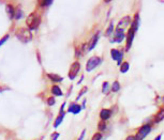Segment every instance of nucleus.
Returning <instances> with one entry per match:
<instances>
[{"label":"nucleus","mask_w":164,"mask_h":140,"mask_svg":"<svg viewBox=\"0 0 164 140\" xmlns=\"http://www.w3.org/2000/svg\"><path fill=\"white\" fill-rule=\"evenodd\" d=\"M26 24L30 31H31V30H37L39 28V26H40V24H41V16H40V14H38L37 12L31 13V14L27 17Z\"/></svg>","instance_id":"nucleus-1"},{"label":"nucleus","mask_w":164,"mask_h":140,"mask_svg":"<svg viewBox=\"0 0 164 140\" xmlns=\"http://www.w3.org/2000/svg\"><path fill=\"white\" fill-rule=\"evenodd\" d=\"M15 35H16V38L19 40L21 42L23 43H28L32 40V33L30 31L29 29H27V28H18L16 31H15Z\"/></svg>","instance_id":"nucleus-2"},{"label":"nucleus","mask_w":164,"mask_h":140,"mask_svg":"<svg viewBox=\"0 0 164 140\" xmlns=\"http://www.w3.org/2000/svg\"><path fill=\"white\" fill-rule=\"evenodd\" d=\"M101 63H102V58H100L98 56H94V57L88 59L87 63H86V71L87 72H91L94 69H97Z\"/></svg>","instance_id":"nucleus-3"},{"label":"nucleus","mask_w":164,"mask_h":140,"mask_svg":"<svg viewBox=\"0 0 164 140\" xmlns=\"http://www.w3.org/2000/svg\"><path fill=\"white\" fill-rule=\"evenodd\" d=\"M150 131H151V125H149V124H144V125H142L138 129L135 137H136L137 140H144L148 136V134H149Z\"/></svg>","instance_id":"nucleus-4"},{"label":"nucleus","mask_w":164,"mask_h":140,"mask_svg":"<svg viewBox=\"0 0 164 140\" xmlns=\"http://www.w3.org/2000/svg\"><path fill=\"white\" fill-rule=\"evenodd\" d=\"M136 31H137V30L135 29L133 26H130V28L128 29V32H127V42H126V50L127 51L131 48L132 44H133V41H134Z\"/></svg>","instance_id":"nucleus-5"},{"label":"nucleus","mask_w":164,"mask_h":140,"mask_svg":"<svg viewBox=\"0 0 164 140\" xmlns=\"http://www.w3.org/2000/svg\"><path fill=\"white\" fill-rule=\"evenodd\" d=\"M111 57L114 61L117 62V65L121 66V64H122V59H123V51H121L120 49L113 48L111 50Z\"/></svg>","instance_id":"nucleus-6"},{"label":"nucleus","mask_w":164,"mask_h":140,"mask_svg":"<svg viewBox=\"0 0 164 140\" xmlns=\"http://www.w3.org/2000/svg\"><path fill=\"white\" fill-rule=\"evenodd\" d=\"M79 70H81V64H79V62H77V61L73 62V63L71 64V66H70L69 73H68V76H69V78H70L71 80H73V79H75L76 75L78 74Z\"/></svg>","instance_id":"nucleus-7"},{"label":"nucleus","mask_w":164,"mask_h":140,"mask_svg":"<svg viewBox=\"0 0 164 140\" xmlns=\"http://www.w3.org/2000/svg\"><path fill=\"white\" fill-rule=\"evenodd\" d=\"M126 38V33H124V30H121V29H117L114 31L113 33V39H111V43H121V42L124 40Z\"/></svg>","instance_id":"nucleus-8"},{"label":"nucleus","mask_w":164,"mask_h":140,"mask_svg":"<svg viewBox=\"0 0 164 140\" xmlns=\"http://www.w3.org/2000/svg\"><path fill=\"white\" fill-rule=\"evenodd\" d=\"M65 103H63L61 105V107H60V111H59L58 117L56 118L55 122H54V129H57V127L62 123V121H63V118H65Z\"/></svg>","instance_id":"nucleus-9"},{"label":"nucleus","mask_w":164,"mask_h":140,"mask_svg":"<svg viewBox=\"0 0 164 140\" xmlns=\"http://www.w3.org/2000/svg\"><path fill=\"white\" fill-rule=\"evenodd\" d=\"M132 23H131V17L130 16H124L120 19V21H118V25H117V29H121V30H124L127 27L131 26Z\"/></svg>","instance_id":"nucleus-10"},{"label":"nucleus","mask_w":164,"mask_h":140,"mask_svg":"<svg viewBox=\"0 0 164 140\" xmlns=\"http://www.w3.org/2000/svg\"><path fill=\"white\" fill-rule=\"evenodd\" d=\"M99 36L100 34L99 33H96V34L91 38V40L89 42H88V45H87V53L88 51H90V50H92L96 47V45L98 44V41H99Z\"/></svg>","instance_id":"nucleus-11"},{"label":"nucleus","mask_w":164,"mask_h":140,"mask_svg":"<svg viewBox=\"0 0 164 140\" xmlns=\"http://www.w3.org/2000/svg\"><path fill=\"white\" fill-rule=\"evenodd\" d=\"M82 110V106L78 105L77 103H72L70 104L69 108H68L67 112H70V114H78Z\"/></svg>","instance_id":"nucleus-12"},{"label":"nucleus","mask_w":164,"mask_h":140,"mask_svg":"<svg viewBox=\"0 0 164 140\" xmlns=\"http://www.w3.org/2000/svg\"><path fill=\"white\" fill-rule=\"evenodd\" d=\"M100 119H101V121H107V120L111 118V109H106V108H104V109H102V110L100 111Z\"/></svg>","instance_id":"nucleus-13"},{"label":"nucleus","mask_w":164,"mask_h":140,"mask_svg":"<svg viewBox=\"0 0 164 140\" xmlns=\"http://www.w3.org/2000/svg\"><path fill=\"white\" fill-rule=\"evenodd\" d=\"M50 92H52L53 95H55V96H62V95H63L62 90L60 89V87H59L58 85H54L53 87H52V89H50Z\"/></svg>","instance_id":"nucleus-14"},{"label":"nucleus","mask_w":164,"mask_h":140,"mask_svg":"<svg viewBox=\"0 0 164 140\" xmlns=\"http://www.w3.org/2000/svg\"><path fill=\"white\" fill-rule=\"evenodd\" d=\"M47 77H48V79H50L53 82H61L62 80H63V78H62L60 75H57V74H53V73L47 74Z\"/></svg>","instance_id":"nucleus-15"},{"label":"nucleus","mask_w":164,"mask_h":140,"mask_svg":"<svg viewBox=\"0 0 164 140\" xmlns=\"http://www.w3.org/2000/svg\"><path fill=\"white\" fill-rule=\"evenodd\" d=\"M163 120H164V108H161L155 116V122L159 123L161 122V121H163Z\"/></svg>","instance_id":"nucleus-16"},{"label":"nucleus","mask_w":164,"mask_h":140,"mask_svg":"<svg viewBox=\"0 0 164 140\" xmlns=\"http://www.w3.org/2000/svg\"><path fill=\"white\" fill-rule=\"evenodd\" d=\"M6 13H8V15H9V17L11 18H14V14H15V8L13 6H11V4H8V6H6Z\"/></svg>","instance_id":"nucleus-17"},{"label":"nucleus","mask_w":164,"mask_h":140,"mask_svg":"<svg viewBox=\"0 0 164 140\" xmlns=\"http://www.w3.org/2000/svg\"><path fill=\"white\" fill-rule=\"evenodd\" d=\"M111 91V86H109V81H104L102 84V92L104 94H109Z\"/></svg>","instance_id":"nucleus-18"},{"label":"nucleus","mask_w":164,"mask_h":140,"mask_svg":"<svg viewBox=\"0 0 164 140\" xmlns=\"http://www.w3.org/2000/svg\"><path fill=\"white\" fill-rule=\"evenodd\" d=\"M24 16V12L21 8H15V14H14V19H21Z\"/></svg>","instance_id":"nucleus-19"},{"label":"nucleus","mask_w":164,"mask_h":140,"mask_svg":"<svg viewBox=\"0 0 164 140\" xmlns=\"http://www.w3.org/2000/svg\"><path fill=\"white\" fill-rule=\"evenodd\" d=\"M129 69H130V64H129V62H127V61H124L122 63V64H121V66H120V69H119V70H120V73H127V72H128V71H129Z\"/></svg>","instance_id":"nucleus-20"},{"label":"nucleus","mask_w":164,"mask_h":140,"mask_svg":"<svg viewBox=\"0 0 164 140\" xmlns=\"http://www.w3.org/2000/svg\"><path fill=\"white\" fill-rule=\"evenodd\" d=\"M119 90H120V84H119V81H114L111 87V91H113V92H118Z\"/></svg>","instance_id":"nucleus-21"},{"label":"nucleus","mask_w":164,"mask_h":140,"mask_svg":"<svg viewBox=\"0 0 164 140\" xmlns=\"http://www.w3.org/2000/svg\"><path fill=\"white\" fill-rule=\"evenodd\" d=\"M113 33H114V24L111 23V25H109V28H107L105 31V35L106 36H109V35H111Z\"/></svg>","instance_id":"nucleus-22"},{"label":"nucleus","mask_w":164,"mask_h":140,"mask_svg":"<svg viewBox=\"0 0 164 140\" xmlns=\"http://www.w3.org/2000/svg\"><path fill=\"white\" fill-rule=\"evenodd\" d=\"M98 129H99V131H105V129H106V123L104 122V121H101V122L98 124Z\"/></svg>","instance_id":"nucleus-23"},{"label":"nucleus","mask_w":164,"mask_h":140,"mask_svg":"<svg viewBox=\"0 0 164 140\" xmlns=\"http://www.w3.org/2000/svg\"><path fill=\"white\" fill-rule=\"evenodd\" d=\"M40 6H44V8H48L50 6L53 4V1H40Z\"/></svg>","instance_id":"nucleus-24"},{"label":"nucleus","mask_w":164,"mask_h":140,"mask_svg":"<svg viewBox=\"0 0 164 140\" xmlns=\"http://www.w3.org/2000/svg\"><path fill=\"white\" fill-rule=\"evenodd\" d=\"M101 139H102V134H101L100 131L99 133H96V134L91 137V140H101Z\"/></svg>","instance_id":"nucleus-25"},{"label":"nucleus","mask_w":164,"mask_h":140,"mask_svg":"<svg viewBox=\"0 0 164 140\" xmlns=\"http://www.w3.org/2000/svg\"><path fill=\"white\" fill-rule=\"evenodd\" d=\"M55 99L54 97H48L47 99V105H50V106H53L55 105Z\"/></svg>","instance_id":"nucleus-26"},{"label":"nucleus","mask_w":164,"mask_h":140,"mask_svg":"<svg viewBox=\"0 0 164 140\" xmlns=\"http://www.w3.org/2000/svg\"><path fill=\"white\" fill-rule=\"evenodd\" d=\"M8 39H9V34L4 35V36H3V38L1 39V40H0V46H1V45H3V44L6 43V42L8 41Z\"/></svg>","instance_id":"nucleus-27"},{"label":"nucleus","mask_w":164,"mask_h":140,"mask_svg":"<svg viewBox=\"0 0 164 140\" xmlns=\"http://www.w3.org/2000/svg\"><path fill=\"white\" fill-rule=\"evenodd\" d=\"M59 136H60L59 133H54V134H52V136H50V140H57L59 138Z\"/></svg>","instance_id":"nucleus-28"},{"label":"nucleus","mask_w":164,"mask_h":140,"mask_svg":"<svg viewBox=\"0 0 164 140\" xmlns=\"http://www.w3.org/2000/svg\"><path fill=\"white\" fill-rule=\"evenodd\" d=\"M86 91H87V87H85V88H84V89H82V91H81V93H79V95H78V96H77V99H78L79 97L82 96L83 94H85Z\"/></svg>","instance_id":"nucleus-29"},{"label":"nucleus","mask_w":164,"mask_h":140,"mask_svg":"<svg viewBox=\"0 0 164 140\" xmlns=\"http://www.w3.org/2000/svg\"><path fill=\"white\" fill-rule=\"evenodd\" d=\"M85 134H86V129H84V131H82V134H81V136H79V138L77 140H83L84 138H85Z\"/></svg>","instance_id":"nucleus-30"},{"label":"nucleus","mask_w":164,"mask_h":140,"mask_svg":"<svg viewBox=\"0 0 164 140\" xmlns=\"http://www.w3.org/2000/svg\"><path fill=\"white\" fill-rule=\"evenodd\" d=\"M124 140H137V139H136V137H135V136H133V135H130V136H128V137H127Z\"/></svg>","instance_id":"nucleus-31"},{"label":"nucleus","mask_w":164,"mask_h":140,"mask_svg":"<svg viewBox=\"0 0 164 140\" xmlns=\"http://www.w3.org/2000/svg\"><path fill=\"white\" fill-rule=\"evenodd\" d=\"M161 139H162V135H158L153 140H161Z\"/></svg>","instance_id":"nucleus-32"}]
</instances>
